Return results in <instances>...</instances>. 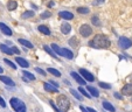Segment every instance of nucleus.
<instances>
[{
  "label": "nucleus",
  "instance_id": "nucleus-1",
  "mask_svg": "<svg viewBox=\"0 0 132 112\" xmlns=\"http://www.w3.org/2000/svg\"><path fill=\"white\" fill-rule=\"evenodd\" d=\"M110 40L108 39V36L103 34H97L95 35V37L92 40L89 41V47L95 48V49H106L110 47Z\"/></svg>",
  "mask_w": 132,
  "mask_h": 112
},
{
  "label": "nucleus",
  "instance_id": "nucleus-2",
  "mask_svg": "<svg viewBox=\"0 0 132 112\" xmlns=\"http://www.w3.org/2000/svg\"><path fill=\"white\" fill-rule=\"evenodd\" d=\"M50 48H52L53 51L56 55H59V56L65 57V58H68V60H72V58H74L72 51H70L69 49H65V48H61L60 46H57L56 43H53V45L50 46Z\"/></svg>",
  "mask_w": 132,
  "mask_h": 112
},
{
  "label": "nucleus",
  "instance_id": "nucleus-3",
  "mask_svg": "<svg viewBox=\"0 0 132 112\" xmlns=\"http://www.w3.org/2000/svg\"><path fill=\"white\" fill-rule=\"evenodd\" d=\"M56 104H57V109L60 110V112H67L70 107V100L67 96L60 95L56 99Z\"/></svg>",
  "mask_w": 132,
  "mask_h": 112
},
{
  "label": "nucleus",
  "instance_id": "nucleus-4",
  "mask_svg": "<svg viewBox=\"0 0 132 112\" xmlns=\"http://www.w3.org/2000/svg\"><path fill=\"white\" fill-rule=\"evenodd\" d=\"M10 103H11V106L13 107V110L15 112H27V107H26L25 103L21 99H19V98H15V97L11 98Z\"/></svg>",
  "mask_w": 132,
  "mask_h": 112
},
{
  "label": "nucleus",
  "instance_id": "nucleus-5",
  "mask_svg": "<svg viewBox=\"0 0 132 112\" xmlns=\"http://www.w3.org/2000/svg\"><path fill=\"white\" fill-rule=\"evenodd\" d=\"M118 46H119L120 49L126 50V49H129L130 47H132V41L130 40V39H127V37L122 36V37H119V40H118Z\"/></svg>",
  "mask_w": 132,
  "mask_h": 112
},
{
  "label": "nucleus",
  "instance_id": "nucleus-6",
  "mask_svg": "<svg viewBox=\"0 0 132 112\" xmlns=\"http://www.w3.org/2000/svg\"><path fill=\"white\" fill-rule=\"evenodd\" d=\"M80 74H81V76H82V78L84 81H88V82H94V81H95V76H94L90 71L83 69V68L80 69Z\"/></svg>",
  "mask_w": 132,
  "mask_h": 112
},
{
  "label": "nucleus",
  "instance_id": "nucleus-7",
  "mask_svg": "<svg viewBox=\"0 0 132 112\" xmlns=\"http://www.w3.org/2000/svg\"><path fill=\"white\" fill-rule=\"evenodd\" d=\"M80 34L82 35L83 37H89L90 35L92 34V28L90 27L89 25L84 23V25H82L80 27Z\"/></svg>",
  "mask_w": 132,
  "mask_h": 112
},
{
  "label": "nucleus",
  "instance_id": "nucleus-8",
  "mask_svg": "<svg viewBox=\"0 0 132 112\" xmlns=\"http://www.w3.org/2000/svg\"><path fill=\"white\" fill-rule=\"evenodd\" d=\"M43 88H45V90L48 91L49 93H59V88L54 87L53 84H49L48 82L43 83Z\"/></svg>",
  "mask_w": 132,
  "mask_h": 112
},
{
  "label": "nucleus",
  "instance_id": "nucleus-9",
  "mask_svg": "<svg viewBox=\"0 0 132 112\" xmlns=\"http://www.w3.org/2000/svg\"><path fill=\"white\" fill-rule=\"evenodd\" d=\"M120 92H122L124 96H131L132 95V83H127V84H125L124 87L122 88Z\"/></svg>",
  "mask_w": 132,
  "mask_h": 112
},
{
  "label": "nucleus",
  "instance_id": "nucleus-10",
  "mask_svg": "<svg viewBox=\"0 0 132 112\" xmlns=\"http://www.w3.org/2000/svg\"><path fill=\"white\" fill-rule=\"evenodd\" d=\"M59 16L63 20H72L74 19V14L71 12H68V11H62V12L59 13Z\"/></svg>",
  "mask_w": 132,
  "mask_h": 112
},
{
  "label": "nucleus",
  "instance_id": "nucleus-11",
  "mask_svg": "<svg viewBox=\"0 0 132 112\" xmlns=\"http://www.w3.org/2000/svg\"><path fill=\"white\" fill-rule=\"evenodd\" d=\"M0 29H1V32H3L5 35H7V36H12L13 35L12 29H11L7 25H5L4 22H0Z\"/></svg>",
  "mask_w": 132,
  "mask_h": 112
},
{
  "label": "nucleus",
  "instance_id": "nucleus-12",
  "mask_svg": "<svg viewBox=\"0 0 132 112\" xmlns=\"http://www.w3.org/2000/svg\"><path fill=\"white\" fill-rule=\"evenodd\" d=\"M70 75H71V77L74 78L76 82L78 83V84H81V85H83V84H85V81L82 78V76H81L80 74H77L76 71H71L70 72Z\"/></svg>",
  "mask_w": 132,
  "mask_h": 112
},
{
  "label": "nucleus",
  "instance_id": "nucleus-13",
  "mask_svg": "<svg viewBox=\"0 0 132 112\" xmlns=\"http://www.w3.org/2000/svg\"><path fill=\"white\" fill-rule=\"evenodd\" d=\"M0 81H1L4 84L8 85V87H15L14 81L11 80V77H7V76H1V75H0Z\"/></svg>",
  "mask_w": 132,
  "mask_h": 112
},
{
  "label": "nucleus",
  "instance_id": "nucleus-14",
  "mask_svg": "<svg viewBox=\"0 0 132 112\" xmlns=\"http://www.w3.org/2000/svg\"><path fill=\"white\" fill-rule=\"evenodd\" d=\"M102 106L104 107L105 110H108L109 112H116L115 106H113V105H112L110 102H108V100H103V102H102Z\"/></svg>",
  "mask_w": 132,
  "mask_h": 112
},
{
  "label": "nucleus",
  "instance_id": "nucleus-15",
  "mask_svg": "<svg viewBox=\"0 0 132 112\" xmlns=\"http://www.w3.org/2000/svg\"><path fill=\"white\" fill-rule=\"evenodd\" d=\"M61 32H62V34L68 35L70 32H71V26L67 22H63L62 25H61Z\"/></svg>",
  "mask_w": 132,
  "mask_h": 112
},
{
  "label": "nucleus",
  "instance_id": "nucleus-16",
  "mask_svg": "<svg viewBox=\"0 0 132 112\" xmlns=\"http://www.w3.org/2000/svg\"><path fill=\"white\" fill-rule=\"evenodd\" d=\"M15 61H16V63L20 65L21 68H28L29 67V63L22 57H15Z\"/></svg>",
  "mask_w": 132,
  "mask_h": 112
},
{
  "label": "nucleus",
  "instance_id": "nucleus-17",
  "mask_svg": "<svg viewBox=\"0 0 132 112\" xmlns=\"http://www.w3.org/2000/svg\"><path fill=\"white\" fill-rule=\"evenodd\" d=\"M88 91L90 92V96H91V97H95V98L100 97V91H98L97 89H95L94 87H88Z\"/></svg>",
  "mask_w": 132,
  "mask_h": 112
},
{
  "label": "nucleus",
  "instance_id": "nucleus-18",
  "mask_svg": "<svg viewBox=\"0 0 132 112\" xmlns=\"http://www.w3.org/2000/svg\"><path fill=\"white\" fill-rule=\"evenodd\" d=\"M37 29H39L40 33H42V34H45V35H50V29L45 25H40L37 27Z\"/></svg>",
  "mask_w": 132,
  "mask_h": 112
},
{
  "label": "nucleus",
  "instance_id": "nucleus-19",
  "mask_svg": "<svg viewBox=\"0 0 132 112\" xmlns=\"http://www.w3.org/2000/svg\"><path fill=\"white\" fill-rule=\"evenodd\" d=\"M19 43L20 45H22V46H25L26 48H29V49H32V48H34V46H33V43L32 42H29V41H27V40H25V39H19Z\"/></svg>",
  "mask_w": 132,
  "mask_h": 112
},
{
  "label": "nucleus",
  "instance_id": "nucleus-20",
  "mask_svg": "<svg viewBox=\"0 0 132 112\" xmlns=\"http://www.w3.org/2000/svg\"><path fill=\"white\" fill-rule=\"evenodd\" d=\"M18 7V3L16 1H14V0H10L7 3V8L8 11H15Z\"/></svg>",
  "mask_w": 132,
  "mask_h": 112
},
{
  "label": "nucleus",
  "instance_id": "nucleus-21",
  "mask_svg": "<svg viewBox=\"0 0 132 112\" xmlns=\"http://www.w3.org/2000/svg\"><path fill=\"white\" fill-rule=\"evenodd\" d=\"M0 50H1L3 53H5V54H7V55H13L12 49H11L10 47H7L6 45H0Z\"/></svg>",
  "mask_w": 132,
  "mask_h": 112
},
{
  "label": "nucleus",
  "instance_id": "nucleus-22",
  "mask_svg": "<svg viewBox=\"0 0 132 112\" xmlns=\"http://www.w3.org/2000/svg\"><path fill=\"white\" fill-rule=\"evenodd\" d=\"M35 15V13L33 12V11H26V12H23L22 13V15H21V18H22V19H28V18H33Z\"/></svg>",
  "mask_w": 132,
  "mask_h": 112
},
{
  "label": "nucleus",
  "instance_id": "nucleus-23",
  "mask_svg": "<svg viewBox=\"0 0 132 112\" xmlns=\"http://www.w3.org/2000/svg\"><path fill=\"white\" fill-rule=\"evenodd\" d=\"M43 49H45L46 51H47L48 54L50 55V56H53V57H54V58H57V56H56V54H55V53L53 51V49H52V48H50V47H48L47 45H46V46H43Z\"/></svg>",
  "mask_w": 132,
  "mask_h": 112
},
{
  "label": "nucleus",
  "instance_id": "nucleus-24",
  "mask_svg": "<svg viewBox=\"0 0 132 112\" xmlns=\"http://www.w3.org/2000/svg\"><path fill=\"white\" fill-rule=\"evenodd\" d=\"M48 72L52 75H54L55 77H61V72L59 71V70L54 69V68H48Z\"/></svg>",
  "mask_w": 132,
  "mask_h": 112
},
{
  "label": "nucleus",
  "instance_id": "nucleus-25",
  "mask_svg": "<svg viewBox=\"0 0 132 112\" xmlns=\"http://www.w3.org/2000/svg\"><path fill=\"white\" fill-rule=\"evenodd\" d=\"M70 93H71V95L74 96V97L76 98L77 100H82V96H81L80 93H78L77 90H75V89H70Z\"/></svg>",
  "mask_w": 132,
  "mask_h": 112
},
{
  "label": "nucleus",
  "instance_id": "nucleus-26",
  "mask_svg": "<svg viewBox=\"0 0 132 112\" xmlns=\"http://www.w3.org/2000/svg\"><path fill=\"white\" fill-rule=\"evenodd\" d=\"M22 75L25 76L26 80H28V81H35V76H34L33 74H30V72H28V71H23V72H22Z\"/></svg>",
  "mask_w": 132,
  "mask_h": 112
},
{
  "label": "nucleus",
  "instance_id": "nucleus-27",
  "mask_svg": "<svg viewBox=\"0 0 132 112\" xmlns=\"http://www.w3.org/2000/svg\"><path fill=\"white\" fill-rule=\"evenodd\" d=\"M77 12L80 13V14H89L90 10L88 7H78L77 8Z\"/></svg>",
  "mask_w": 132,
  "mask_h": 112
},
{
  "label": "nucleus",
  "instance_id": "nucleus-28",
  "mask_svg": "<svg viewBox=\"0 0 132 112\" xmlns=\"http://www.w3.org/2000/svg\"><path fill=\"white\" fill-rule=\"evenodd\" d=\"M69 45L71 46V47H74V48L77 47L78 41L76 40V36H74V37H71V39H70V40H69Z\"/></svg>",
  "mask_w": 132,
  "mask_h": 112
},
{
  "label": "nucleus",
  "instance_id": "nucleus-29",
  "mask_svg": "<svg viewBox=\"0 0 132 112\" xmlns=\"http://www.w3.org/2000/svg\"><path fill=\"white\" fill-rule=\"evenodd\" d=\"M78 92H81V93H82L83 96H85V97L87 98H91V96H90V93H88V91L85 89H83V88H80V89L77 90Z\"/></svg>",
  "mask_w": 132,
  "mask_h": 112
},
{
  "label": "nucleus",
  "instance_id": "nucleus-30",
  "mask_svg": "<svg viewBox=\"0 0 132 112\" xmlns=\"http://www.w3.org/2000/svg\"><path fill=\"white\" fill-rule=\"evenodd\" d=\"M91 22L94 23L95 26H97V27H100V26H101V21L98 20L97 16H92V18H91Z\"/></svg>",
  "mask_w": 132,
  "mask_h": 112
},
{
  "label": "nucleus",
  "instance_id": "nucleus-31",
  "mask_svg": "<svg viewBox=\"0 0 132 112\" xmlns=\"http://www.w3.org/2000/svg\"><path fill=\"white\" fill-rule=\"evenodd\" d=\"M52 16V13L50 12H48V11H46V12H43L42 14L40 15V18L41 19H48V18H50Z\"/></svg>",
  "mask_w": 132,
  "mask_h": 112
},
{
  "label": "nucleus",
  "instance_id": "nucleus-32",
  "mask_svg": "<svg viewBox=\"0 0 132 112\" xmlns=\"http://www.w3.org/2000/svg\"><path fill=\"white\" fill-rule=\"evenodd\" d=\"M5 63H6V64H8V65H10V67L12 68V69H14V70L16 69V65H15L14 63L12 62V61H10V60H7V58H5Z\"/></svg>",
  "mask_w": 132,
  "mask_h": 112
},
{
  "label": "nucleus",
  "instance_id": "nucleus-33",
  "mask_svg": "<svg viewBox=\"0 0 132 112\" xmlns=\"http://www.w3.org/2000/svg\"><path fill=\"white\" fill-rule=\"evenodd\" d=\"M100 87L103 88V89H111V85L108 84V83H104V82H100Z\"/></svg>",
  "mask_w": 132,
  "mask_h": 112
},
{
  "label": "nucleus",
  "instance_id": "nucleus-34",
  "mask_svg": "<svg viewBox=\"0 0 132 112\" xmlns=\"http://www.w3.org/2000/svg\"><path fill=\"white\" fill-rule=\"evenodd\" d=\"M11 49H12L13 54H18V55H20V50L18 49V48L15 47V46H12V48H11Z\"/></svg>",
  "mask_w": 132,
  "mask_h": 112
},
{
  "label": "nucleus",
  "instance_id": "nucleus-35",
  "mask_svg": "<svg viewBox=\"0 0 132 112\" xmlns=\"http://www.w3.org/2000/svg\"><path fill=\"white\" fill-rule=\"evenodd\" d=\"M35 71H36V72H39V74H40V75H42V76H47V75H46V72L43 71V70L41 69V68H35Z\"/></svg>",
  "mask_w": 132,
  "mask_h": 112
},
{
  "label": "nucleus",
  "instance_id": "nucleus-36",
  "mask_svg": "<svg viewBox=\"0 0 132 112\" xmlns=\"http://www.w3.org/2000/svg\"><path fill=\"white\" fill-rule=\"evenodd\" d=\"M49 104L52 105V106H53V109H54V110H55V111H56V112H60V110L57 109V106H56V105H55V103L53 102V100H49Z\"/></svg>",
  "mask_w": 132,
  "mask_h": 112
},
{
  "label": "nucleus",
  "instance_id": "nucleus-37",
  "mask_svg": "<svg viewBox=\"0 0 132 112\" xmlns=\"http://www.w3.org/2000/svg\"><path fill=\"white\" fill-rule=\"evenodd\" d=\"M0 106H1V107H6V103H5V100H4L3 97H0Z\"/></svg>",
  "mask_w": 132,
  "mask_h": 112
},
{
  "label": "nucleus",
  "instance_id": "nucleus-38",
  "mask_svg": "<svg viewBox=\"0 0 132 112\" xmlns=\"http://www.w3.org/2000/svg\"><path fill=\"white\" fill-rule=\"evenodd\" d=\"M115 97L117 98V99H123V95H119L118 92H115Z\"/></svg>",
  "mask_w": 132,
  "mask_h": 112
},
{
  "label": "nucleus",
  "instance_id": "nucleus-39",
  "mask_svg": "<svg viewBox=\"0 0 132 112\" xmlns=\"http://www.w3.org/2000/svg\"><path fill=\"white\" fill-rule=\"evenodd\" d=\"M87 110H88V112H97L95 109H92V107H88Z\"/></svg>",
  "mask_w": 132,
  "mask_h": 112
},
{
  "label": "nucleus",
  "instance_id": "nucleus-40",
  "mask_svg": "<svg viewBox=\"0 0 132 112\" xmlns=\"http://www.w3.org/2000/svg\"><path fill=\"white\" fill-rule=\"evenodd\" d=\"M49 83H52V84H53V85H54V87L59 88V84H57V83H56V82H54V81H50V82H49Z\"/></svg>",
  "mask_w": 132,
  "mask_h": 112
},
{
  "label": "nucleus",
  "instance_id": "nucleus-41",
  "mask_svg": "<svg viewBox=\"0 0 132 112\" xmlns=\"http://www.w3.org/2000/svg\"><path fill=\"white\" fill-rule=\"evenodd\" d=\"M103 1H104V0H97V1H95V3H94V5H98V4H102Z\"/></svg>",
  "mask_w": 132,
  "mask_h": 112
},
{
  "label": "nucleus",
  "instance_id": "nucleus-42",
  "mask_svg": "<svg viewBox=\"0 0 132 112\" xmlns=\"http://www.w3.org/2000/svg\"><path fill=\"white\" fill-rule=\"evenodd\" d=\"M81 111H82V112H88V110L85 109L84 106H81Z\"/></svg>",
  "mask_w": 132,
  "mask_h": 112
},
{
  "label": "nucleus",
  "instance_id": "nucleus-43",
  "mask_svg": "<svg viewBox=\"0 0 132 112\" xmlns=\"http://www.w3.org/2000/svg\"><path fill=\"white\" fill-rule=\"evenodd\" d=\"M55 4H54V1H50V4H49V7H53Z\"/></svg>",
  "mask_w": 132,
  "mask_h": 112
},
{
  "label": "nucleus",
  "instance_id": "nucleus-44",
  "mask_svg": "<svg viewBox=\"0 0 132 112\" xmlns=\"http://www.w3.org/2000/svg\"><path fill=\"white\" fill-rule=\"evenodd\" d=\"M64 83H65V84H67V85H70V82H69V81H67V80L64 81Z\"/></svg>",
  "mask_w": 132,
  "mask_h": 112
},
{
  "label": "nucleus",
  "instance_id": "nucleus-45",
  "mask_svg": "<svg viewBox=\"0 0 132 112\" xmlns=\"http://www.w3.org/2000/svg\"><path fill=\"white\" fill-rule=\"evenodd\" d=\"M3 71H4V70H3V68L0 67V74H3Z\"/></svg>",
  "mask_w": 132,
  "mask_h": 112
}]
</instances>
